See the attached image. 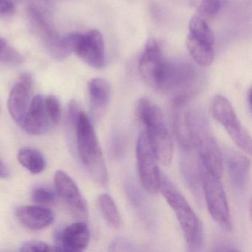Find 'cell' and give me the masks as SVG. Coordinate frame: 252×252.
I'll return each mask as SVG.
<instances>
[{
	"instance_id": "6da1fadb",
	"label": "cell",
	"mask_w": 252,
	"mask_h": 252,
	"mask_svg": "<svg viewBox=\"0 0 252 252\" xmlns=\"http://www.w3.org/2000/svg\"><path fill=\"white\" fill-rule=\"evenodd\" d=\"M188 122L191 142L198 153L202 167L206 172L221 178L223 170L222 155L211 132L206 114L200 109L189 106Z\"/></svg>"
},
{
	"instance_id": "7a4b0ae2",
	"label": "cell",
	"mask_w": 252,
	"mask_h": 252,
	"mask_svg": "<svg viewBox=\"0 0 252 252\" xmlns=\"http://www.w3.org/2000/svg\"><path fill=\"white\" fill-rule=\"evenodd\" d=\"M159 191L173 211L191 252H198L204 243L203 224L189 203L166 175H161Z\"/></svg>"
},
{
	"instance_id": "3957f363",
	"label": "cell",
	"mask_w": 252,
	"mask_h": 252,
	"mask_svg": "<svg viewBox=\"0 0 252 252\" xmlns=\"http://www.w3.org/2000/svg\"><path fill=\"white\" fill-rule=\"evenodd\" d=\"M78 153L82 164L94 181L101 185L108 183V172L102 150L91 119L81 110L75 123Z\"/></svg>"
},
{
	"instance_id": "277c9868",
	"label": "cell",
	"mask_w": 252,
	"mask_h": 252,
	"mask_svg": "<svg viewBox=\"0 0 252 252\" xmlns=\"http://www.w3.org/2000/svg\"><path fill=\"white\" fill-rule=\"evenodd\" d=\"M136 111L158 160L162 164L169 165L173 158V144L160 107L147 98H141L137 104Z\"/></svg>"
},
{
	"instance_id": "5b68a950",
	"label": "cell",
	"mask_w": 252,
	"mask_h": 252,
	"mask_svg": "<svg viewBox=\"0 0 252 252\" xmlns=\"http://www.w3.org/2000/svg\"><path fill=\"white\" fill-rule=\"evenodd\" d=\"M211 112L215 120L223 126L239 149L250 155L252 138L239 119L232 104L222 95L214 97L211 103Z\"/></svg>"
},
{
	"instance_id": "8992f818",
	"label": "cell",
	"mask_w": 252,
	"mask_h": 252,
	"mask_svg": "<svg viewBox=\"0 0 252 252\" xmlns=\"http://www.w3.org/2000/svg\"><path fill=\"white\" fill-rule=\"evenodd\" d=\"M202 185L209 215L221 228L225 231H231L232 221L220 178L206 172L202 167Z\"/></svg>"
},
{
	"instance_id": "52a82bcc",
	"label": "cell",
	"mask_w": 252,
	"mask_h": 252,
	"mask_svg": "<svg viewBox=\"0 0 252 252\" xmlns=\"http://www.w3.org/2000/svg\"><path fill=\"white\" fill-rule=\"evenodd\" d=\"M136 160L143 187L150 194H156L160 189L162 174L158 164V160L144 132H141L137 141Z\"/></svg>"
},
{
	"instance_id": "ba28073f",
	"label": "cell",
	"mask_w": 252,
	"mask_h": 252,
	"mask_svg": "<svg viewBox=\"0 0 252 252\" xmlns=\"http://www.w3.org/2000/svg\"><path fill=\"white\" fill-rule=\"evenodd\" d=\"M167 63L165 62L157 41L150 39L146 43L139 61V71L152 88L160 90L164 78Z\"/></svg>"
},
{
	"instance_id": "9c48e42d",
	"label": "cell",
	"mask_w": 252,
	"mask_h": 252,
	"mask_svg": "<svg viewBox=\"0 0 252 252\" xmlns=\"http://www.w3.org/2000/svg\"><path fill=\"white\" fill-rule=\"evenodd\" d=\"M54 185L57 194L67 205L73 215L79 219L87 220L88 203L74 180L64 171L58 170L54 176Z\"/></svg>"
},
{
	"instance_id": "30bf717a",
	"label": "cell",
	"mask_w": 252,
	"mask_h": 252,
	"mask_svg": "<svg viewBox=\"0 0 252 252\" xmlns=\"http://www.w3.org/2000/svg\"><path fill=\"white\" fill-rule=\"evenodd\" d=\"M73 52L94 68L100 69L104 67L105 49L101 32L94 29L85 34L77 33Z\"/></svg>"
},
{
	"instance_id": "8fae6325",
	"label": "cell",
	"mask_w": 252,
	"mask_h": 252,
	"mask_svg": "<svg viewBox=\"0 0 252 252\" xmlns=\"http://www.w3.org/2000/svg\"><path fill=\"white\" fill-rule=\"evenodd\" d=\"M33 78L29 73L20 74L18 82L13 87L8 98V110L12 119L21 125L31 104V92Z\"/></svg>"
},
{
	"instance_id": "7c38bea8",
	"label": "cell",
	"mask_w": 252,
	"mask_h": 252,
	"mask_svg": "<svg viewBox=\"0 0 252 252\" xmlns=\"http://www.w3.org/2000/svg\"><path fill=\"white\" fill-rule=\"evenodd\" d=\"M89 228L85 222H75L56 234V246L54 251L82 252L89 244Z\"/></svg>"
},
{
	"instance_id": "4fadbf2b",
	"label": "cell",
	"mask_w": 252,
	"mask_h": 252,
	"mask_svg": "<svg viewBox=\"0 0 252 252\" xmlns=\"http://www.w3.org/2000/svg\"><path fill=\"white\" fill-rule=\"evenodd\" d=\"M194 151H183L180 166L184 181L196 201L200 205L203 198L202 166L200 160L194 154Z\"/></svg>"
},
{
	"instance_id": "5bb4252c",
	"label": "cell",
	"mask_w": 252,
	"mask_h": 252,
	"mask_svg": "<svg viewBox=\"0 0 252 252\" xmlns=\"http://www.w3.org/2000/svg\"><path fill=\"white\" fill-rule=\"evenodd\" d=\"M50 124L51 121L45 109V97L36 95L31 101L20 126L29 135H42L48 132Z\"/></svg>"
},
{
	"instance_id": "9a60e30c",
	"label": "cell",
	"mask_w": 252,
	"mask_h": 252,
	"mask_svg": "<svg viewBox=\"0 0 252 252\" xmlns=\"http://www.w3.org/2000/svg\"><path fill=\"white\" fill-rule=\"evenodd\" d=\"M225 162L231 184L237 189H243L249 181L250 160L240 152L227 149Z\"/></svg>"
},
{
	"instance_id": "2e32d148",
	"label": "cell",
	"mask_w": 252,
	"mask_h": 252,
	"mask_svg": "<svg viewBox=\"0 0 252 252\" xmlns=\"http://www.w3.org/2000/svg\"><path fill=\"white\" fill-rule=\"evenodd\" d=\"M16 216L25 227L33 231L50 226L54 220L51 209L41 206H21L16 209Z\"/></svg>"
},
{
	"instance_id": "e0dca14e",
	"label": "cell",
	"mask_w": 252,
	"mask_h": 252,
	"mask_svg": "<svg viewBox=\"0 0 252 252\" xmlns=\"http://www.w3.org/2000/svg\"><path fill=\"white\" fill-rule=\"evenodd\" d=\"M90 106L93 116H101L110 99V86L107 80L101 78L92 79L88 85Z\"/></svg>"
},
{
	"instance_id": "ac0fdd59",
	"label": "cell",
	"mask_w": 252,
	"mask_h": 252,
	"mask_svg": "<svg viewBox=\"0 0 252 252\" xmlns=\"http://www.w3.org/2000/svg\"><path fill=\"white\" fill-rule=\"evenodd\" d=\"M19 163L33 175L43 172L46 166V160L39 150L31 147L20 149L17 154Z\"/></svg>"
},
{
	"instance_id": "d6986e66",
	"label": "cell",
	"mask_w": 252,
	"mask_h": 252,
	"mask_svg": "<svg viewBox=\"0 0 252 252\" xmlns=\"http://www.w3.org/2000/svg\"><path fill=\"white\" fill-rule=\"evenodd\" d=\"M186 45L194 62L201 67H209L214 60L213 47L206 45L189 33L186 39Z\"/></svg>"
},
{
	"instance_id": "ffe728a7",
	"label": "cell",
	"mask_w": 252,
	"mask_h": 252,
	"mask_svg": "<svg viewBox=\"0 0 252 252\" xmlns=\"http://www.w3.org/2000/svg\"><path fill=\"white\" fill-rule=\"evenodd\" d=\"M189 34L197 40L209 46L213 47L215 44V36L206 20L199 16H194L189 25Z\"/></svg>"
},
{
	"instance_id": "44dd1931",
	"label": "cell",
	"mask_w": 252,
	"mask_h": 252,
	"mask_svg": "<svg viewBox=\"0 0 252 252\" xmlns=\"http://www.w3.org/2000/svg\"><path fill=\"white\" fill-rule=\"evenodd\" d=\"M98 206L109 225L114 228H119L121 224L120 214L111 196L108 194H101L98 197Z\"/></svg>"
},
{
	"instance_id": "7402d4cb",
	"label": "cell",
	"mask_w": 252,
	"mask_h": 252,
	"mask_svg": "<svg viewBox=\"0 0 252 252\" xmlns=\"http://www.w3.org/2000/svg\"><path fill=\"white\" fill-rule=\"evenodd\" d=\"M45 106L51 123L57 125L60 122L62 116L60 101L56 97L50 95L45 98Z\"/></svg>"
},
{
	"instance_id": "603a6c76",
	"label": "cell",
	"mask_w": 252,
	"mask_h": 252,
	"mask_svg": "<svg viewBox=\"0 0 252 252\" xmlns=\"http://www.w3.org/2000/svg\"><path fill=\"white\" fill-rule=\"evenodd\" d=\"M33 201L39 205H48L54 203L56 194L52 189L41 187L36 189L33 194Z\"/></svg>"
},
{
	"instance_id": "cb8c5ba5",
	"label": "cell",
	"mask_w": 252,
	"mask_h": 252,
	"mask_svg": "<svg viewBox=\"0 0 252 252\" xmlns=\"http://www.w3.org/2000/svg\"><path fill=\"white\" fill-rule=\"evenodd\" d=\"M0 60L12 65H20L23 63V57L20 53L7 45L0 51Z\"/></svg>"
},
{
	"instance_id": "d4e9b609",
	"label": "cell",
	"mask_w": 252,
	"mask_h": 252,
	"mask_svg": "<svg viewBox=\"0 0 252 252\" xmlns=\"http://www.w3.org/2000/svg\"><path fill=\"white\" fill-rule=\"evenodd\" d=\"M222 0H202L199 11L208 17L216 15L222 8Z\"/></svg>"
},
{
	"instance_id": "484cf974",
	"label": "cell",
	"mask_w": 252,
	"mask_h": 252,
	"mask_svg": "<svg viewBox=\"0 0 252 252\" xmlns=\"http://www.w3.org/2000/svg\"><path fill=\"white\" fill-rule=\"evenodd\" d=\"M20 252H45L54 251V248H51L49 245L45 242L32 240L26 242L22 246Z\"/></svg>"
},
{
	"instance_id": "4316f807",
	"label": "cell",
	"mask_w": 252,
	"mask_h": 252,
	"mask_svg": "<svg viewBox=\"0 0 252 252\" xmlns=\"http://www.w3.org/2000/svg\"><path fill=\"white\" fill-rule=\"evenodd\" d=\"M132 245L130 242L124 238H118L113 240L110 246V250L114 251H130L133 250Z\"/></svg>"
},
{
	"instance_id": "83f0119b",
	"label": "cell",
	"mask_w": 252,
	"mask_h": 252,
	"mask_svg": "<svg viewBox=\"0 0 252 252\" xmlns=\"http://www.w3.org/2000/svg\"><path fill=\"white\" fill-rule=\"evenodd\" d=\"M15 11V5L12 0H0V14L10 15Z\"/></svg>"
},
{
	"instance_id": "f1b7e54d",
	"label": "cell",
	"mask_w": 252,
	"mask_h": 252,
	"mask_svg": "<svg viewBox=\"0 0 252 252\" xmlns=\"http://www.w3.org/2000/svg\"><path fill=\"white\" fill-rule=\"evenodd\" d=\"M10 174L9 168L0 159V178H8Z\"/></svg>"
},
{
	"instance_id": "f546056e",
	"label": "cell",
	"mask_w": 252,
	"mask_h": 252,
	"mask_svg": "<svg viewBox=\"0 0 252 252\" xmlns=\"http://www.w3.org/2000/svg\"><path fill=\"white\" fill-rule=\"evenodd\" d=\"M246 100H247V105L248 109H249V111L252 112V90H249L247 93V96H246Z\"/></svg>"
},
{
	"instance_id": "4dcf8cb0",
	"label": "cell",
	"mask_w": 252,
	"mask_h": 252,
	"mask_svg": "<svg viewBox=\"0 0 252 252\" xmlns=\"http://www.w3.org/2000/svg\"><path fill=\"white\" fill-rule=\"evenodd\" d=\"M6 45V41L5 39H2V38H0V51H2Z\"/></svg>"
},
{
	"instance_id": "1f68e13d",
	"label": "cell",
	"mask_w": 252,
	"mask_h": 252,
	"mask_svg": "<svg viewBox=\"0 0 252 252\" xmlns=\"http://www.w3.org/2000/svg\"><path fill=\"white\" fill-rule=\"evenodd\" d=\"M0 113H1V107H0Z\"/></svg>"
}]
</instances>
